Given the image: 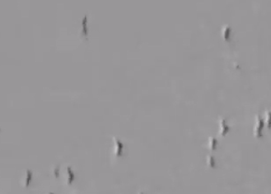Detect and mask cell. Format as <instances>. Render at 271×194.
<instances>
[{"label":"cell","instance_id":"7a4b0ae2","mask_svg":"<svg viewBox=\"0 0 271 194\" xmlns=\"http://www.w3.org/2000/svg\"><path fill=\"white\" fill-rule=\"evenodd\" d=\"M219 126H220V134H224L227 133V132L230 130V127H229V125L227 124L226 121L224 120V119H221L220 120Z\"/></svg>","mask_w":271,"mask_h":194},{"label":"cell","instance_id":"ba28073f","mask_svg":"<svg viewBox=\"0 0 271 194\" xmlns=\"http://www.w3.org/2000/svg\"><path fill=\"white\" fill-rule=\"evenodd\" d=\"M50 194H52V193H50Z\"/></svg>","mask_w":271,"mask_h":194},{"label":"cell","instance_id":"8992f818","mask_svg":"<svg viewBox=\"0 0 271 194\" xmlns=\"http://www.w3.org/2000/svg\"><path fill=\"white\" fill-rule=\"evenodd\" d=\"M207 162L208 164H212V165H214V164H215V159H214L212 156H208Z\"/></svg>","mask_w":271,"mask_h":194},{"label":"cell","instance_id":"6da1fadb","mask_svg":"<svg viewBox=\"0 0 271 194\" xmlns=\"http://www.w3.org/2000/svg\"><path fill=\"white\" fill-rule=\"evenodd\" d=\"M263 127H264V121L260 116L256 117V123L254 126V134H256L257 135H261L262 134V131H263Z\"/></svg>","mask_w":271,"mask_h":194},{"label":"cell","instance_id":"5b68a950","mask_svg":"<svg viewBox=\"0 0 271 194\" xmlns=\"http://www.w3.org/2000/svg\"><path fill=\"white\" fill-rule=\"evenodd\" d=\"M267 122L268 126H271V112L269 111L267 112Z\"/></svg>","mask_w":271,"mask_h":194},{"label":"cell","instance_id":"52a82bcc","mask_svg":"<svg viewBox=\"0 0 271 194\" xmlns=\"http://www.w3.org/2000/svg\"><path fill=\"white\" fill-rule=\"evenodd\" d=\"M140 194H144V193H140Z\"/></svg>","mask_w":271,"mask_h":194},{"label":"cell","instance_id":"277c9868","mask_svg":"<svg viewBox=\"0 0 271 194\" xmlns=\"http://www.w3.org/2000/svg\"><path fill=\"white\" fill-rule=\"evenodd\" d=\"M217 145H218V142H217V140L215 139L214 137L210 138V148H216Z\"/></svg>","mask_w":271,"mask_h":194},{"label":"cell","instance_id":"3957f363","mask_svg":"<svg viewBox=\"0 0 271 194\" xmlns=\"http://www.w3.org/2000/svg\"><path fill=\"white\" fill-rule=\"evenodd\" d=\"M222 34H223L224 37H225L226 39H230L231 38V35H232V28L229 24H225L224 25V27L222 28Z\"/></svg>","mask_w":271,"mask_h":194}]
</instances>
